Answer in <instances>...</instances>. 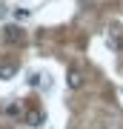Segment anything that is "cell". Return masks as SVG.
<instances>
[{
	"label": "cell",
	"mask_w": 123,
	"mask_h": 129,
	"mask_svg": "<svg viewBox=\"0 0 123 129\" xmlns=\"http://www.w3.org/2000/svg\"><path fill=\"white\" fill-rule=\"evenodd\" d=\"M69 86H72V89H80V86H83L80 72H69Z\"/></svg>",
	"instance_id": "1"
},
{
	"label": "cell",
	"mask_w": 123,
	"mask_h": 129,
	"mask_svg": "<svg viewBox=\"0 0 123 129\" xmlns=\"http://www.w3.org/2000/svg\"><path fill=\"white\" fill-rule=\"evenodd\" d=\"M6 115H9V118H20L23 115V106L20 103H9V106H6Z\"/></svg>",
	"instance_id": "2"
},
{
	"label": "cell",
	"mask_w": 123,
	"mask_h": 129,
	"mask_svg": "<svg viewBox=\"0 0 123 129\" xmlns=\"http://www.w3.org/2000/svg\"><path fill=\"white\" fill-rule=\"evenodd\" d=\"M6 37H9L12 43H20V40H23V35H20V29H17V26H12V29H6Z\"/></svg>",
	"instance_id": "3"
},
{
	"label": "cell",
	"mask_w": 123,
	"mask_h": 129,
	"mask_svg": "<svg viewBox=\"0 0 123 129\" xmlns=\"http://www.w3.org/2000/svg\"><path fill=\"white\" fill-rule=\"evenodd\" d=\"M12 75H14V66L9 69V66H0V80H12Z\"/></svg>",
	"instance_id": "4"
},
{
	"label": "cell",
	"mask_w": 123,
	"mask_h": 129,
	"mask_svg": "<svg viewBox=\"0 0 123 129\" xmlns=\"http://www.w3.org/2000/svg\"><path fill=\"white\" fill-rule=\"evenodd\" d=\"M40 78H43V75H32V78H29V83H32V86H40Z\"/></svg>",
	"instance_id": "5"
},
{
	"label": "cell",
	"mask_w": 123,
	"mask_h": 129,
	"mask_svg": "<svg viewBox=\"0 0 123 129\" xmlns=\"http://www.w3.org/2000/svg\"><path fill=\"white\" fill-rule=\"evenodd\" d=\"M3 17H6V6L0 3V20H3Z\"/></svg>",
	"instance_id": "6"
},
{
	"label": "cell",
	"mask_w": 123,
	"mask_h": 129,
	"mask_svg": "<svg viewBox=\"0 0 123 129\" xmlns=\"http://www.w3.org/2000/svg\"><path fill=\"white\" fill-rule=\"evenodd\" d=\"M120 95H123V92H120Z\"/></svg>",
	"instance_id": "7"
}]
</instances>
